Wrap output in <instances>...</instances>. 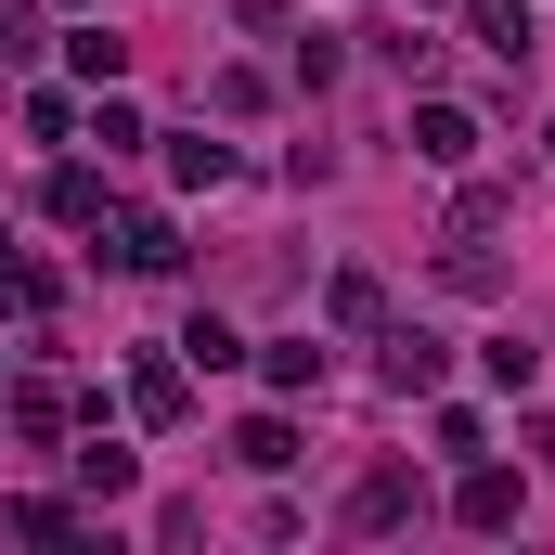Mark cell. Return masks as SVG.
<instances>
[{"label":"cell","mask_w":555,"mask_h":555,"mask_svg":"<svg viewBox=\"0 0 555 555\" xmlns=\"http://www.w3.org/2000/svg\"><path fill=\"white\" fill-rule=\"evenodd\" d=\"M52 220H104V181L91 168H52Z\"/></svg>","instance_id":"cell-11"},{"label":"cell","mask_w":555,"mask_h":555,"mask_svg":"<svg viewBox=\"0 0 555 555\" xmlns=\"http://www.w3.org/2000/svg\"><path fill=\"white\" fill-rule=\"evenodd\" d=\"M259 375H272V388H323V349H310V336H272Z\"/></svg>","instance_id":"cell-8"},{"label":"cell","mask_w":555,"mask_h":555,"mask_svg":"<svg viewBox=\"0 0 555 555\" xmlns=\"http://www.w3.org/2000/svg\"><path fill=\"white\" fill-rule=\"evenodd\" d=\"M168 181H233V142H207V130H194L181 155H168Z\"/></svg>","instance_id":"cell-14"},{"label":"cell","mask_w":555,"mask_h":555,"mask_svg":"<svg viewBox=\"0 0 555 555\" xmlns=\"http://www.w3.org/2000/svg\"><path fill=\"white\" fill-rule=\"evenodd\" d=\"M478 362H491V388H530V375H543V349H530V336H491Z\"/></svg>","instance_id":"cell-13"},{"label":"cell","mask_w":555,"mask_h":555,"mask_svg":"<svg viewBox=\"0 0 555 555\" xmlns=\"http://www.w3.org/2000/svg\"><path fill=\"white\" fill-rule=\"evenodd\" d=\"M414 155H426V168H465V155H478V117H452V104H426V117H414Z\"/></svg>","instance_id":"cell-3"},{"label":"cell","mask_w":555,"mask_h":555,"mask_svg":"<svg viewBox=\"0 0 555 555\" xmlns=\"http://www.w3.org/2000/svg\"><path fill=\"white\" fill-rule=\"evenodd\" d=\"M465 26H478V52H504V65L530 52V0H465Z\"/></svg>","instance_id":"cell-4"},{"label":"cell","mask_w":555,"mask_h":555,"mask_svg":"<svg viewBox=\"0 0 555 555\" xmlns=\"http://www.w3.org/2000/svg\"><path fill=\"white\" fill-rule=\"evenodd\" d=\"M13 439H65V401L52 388H13Z\"/></svg>","instance_id":"cell-16"},{"label":"cell","mask_w":555,"mask_h":555,"mask_svg":"<svg viewBox=\"0 0 555 555\" xmlns=\"http://www.w3.org/2000/svg\"><path fill=\"white\" fill-rule=\"evenodd\" d=\"M414 504H426V491H414V465H375V478L349 491V530H401Z\"/></svg>","instance_id":"cell-1"},{"label":"cell","mask_w":555,"mask_h":555,"mask_svg":"<svg viewBox=\"0 0 555 555\" xmlns=\"http://www.w3.org/2000/svg\"><path fill=\"white\" fill-rule=\"evenodd\" d=\"M336 323H388V284H375V272H336Z\"/></svg>","instance_id":"cell-15"},{"label":"cell","mask_w":555,"mask_h":555,"mask_svg":"<svg viewBox=\"0 0 555 555\" xmlns=\"http://www.w3.org/2000/svg\"><path fill=\"white\" fill-rule=\"evenodd\" d=\"M181 349H194V362H207V375H220V362H233V349H246V336H233V323H220V310H194V323H181Z\"/></svg>","instance_id":"cell-12"},{"label":"cell","mask_w":555,"mask_h":555,"mask_svg":"<svg viewBox=\"0 0 555 555\" xmlns=\"http://www.w3.org/2000/svg\"><path fill=\"white\" fill-rule=\"evenodd\" d=\"M78 491H91V504H117V491H130V452H117V439H91V452H78Z\"/></svg>","instance_id":"cell-10"},{"label":"cell","mask_w":555,"mask_h":555,"mask_svg":"<svg viewBox=\"0 0 555 555\" xmlns=\"http://www.w3.org/2000/svg\"><path fill=\"white\" fill-rule=\"evenodd\" d=\"M130 414L142 426H181V362H142V375H130Z\"/></svg>","instance_id":"cell-7"},{"label":"cell","mask_w":555,"mask_h":555,"mask_svg":"<svg viewBox=\"0 0 555 555\" xmlns=\"http://www.w3.org/2000/svg\"><path fill=\"white\" fill-rule=\"evenodd\" d=\"M233 465H259V478H272V465H297V426H284V414H259L246 439H233Z\"/></svg>","instance_id":"cell-9"},{"label":"cell","mask_w":555,"mask_h":555,"mask_svg":"<svg viewBox=\"0 0 555 555\" xmlns=\"http://www.w3.org/2000/svg\"><path fill=\"white\" fill-rule=\"evenodd\" d=\"M439 362H452V349H439L426 323H401V336H388V388H401V401H414V388H439Z\"/></svg>","instance_id":"cell-2"},{"label":"cell","mask_w":555,"mask_h":555,"mask_svg":"<svg viewBox=\"0 0 555 555\" xmlns=\"http://www.w3.org/2000/svg\"><path fill=\"white\" fill-rule=\"evenodd\" d=\"M465 530H517V478H504V465L465 478Z\"/></svg>","instance_id":"cell-6"},{"label":"cell","mask_w":555,"mask_h":555,"mask_svg":"<svg viewBox=\"0 0 555 555\" xmlns=\"http://www.w3.org/2000/svg\"><path fill=\"white\" fill-rule=\"evenodd\" d=\"M117 259H130V272H181V233L142 207V220H117Z\"/></svg>","instance_id":"cell-5"}]
</instances>
